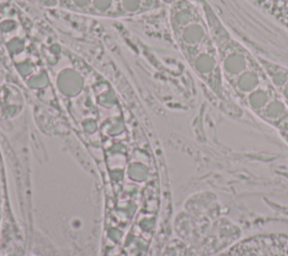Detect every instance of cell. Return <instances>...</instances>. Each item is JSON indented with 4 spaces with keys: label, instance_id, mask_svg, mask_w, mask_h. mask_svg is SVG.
Returning <instances> with one entry per match:
<instances>
[{
    "label": "cell",
    "instance_id": "cell-1",
    "mask_svg": "<svg viewBox=\"0 0 288 256\" xmlns=\"http://www.w3.org/2000/svg\"><path fill=\"white\" fill-rule=\"evenodd\" d=\"M219 48L222 76L230 96L288 142V109L260 56L225 26L206 0H199Z\"/></svg>",
    "mask_w": 288,
    "mask_h": 256
},
{
    "label": "cell",
    "instance_id": "cell-2",
    "mask_svg": "<svg viewBox=\"0 0 288 256\" xmlns=\"http://www.w3.org/2000/svg\"><path fill=\"white\" fill-rule=\"evenodd\" d=\"M171 28L189 67L214 96L229 101L222 76L219 48L201 5L192 0H175L170 9Z\"/></svg>",
    "mask_w": 288,
    "mask_h": 256
},
{
    "label": "cell",
    "instance_id": "cell-3",
    "mask_svg": "<svg viewBox=\"0 0 288 256\" xmlns=\"http://www.w3.org/2000/svg\"><path fill=\"white\" fill-rule=\"evenodd\" d=\"M84 12L100 17H127L125 0H88Z\"/></svg>",
    "mask_w": 288,
    "mask_h": 256
},
{
    "label": "cell",
    "instance_id": "cell-4",
    "mask_svg": "<svg viewBox=\"0 0 288 256\" xmlns=\"http://www.w3.org/2000/svg\"><path fill=\"white\" fill-rule=\"evenodd\" d=\"M288 30V0H248Z\"/></svg>",
    "mask_w": 288,
    "mask_h": 256
},
{
    "label": "cell",
    "instance_id": "cell-5",
    "mask_svg": "<svg viewBox=\"0 0 288 256\" xmlns=\"http://www.w3.org/2000/svg\"><path fill=\"white\" fill-rule=\"evenodd\" d=\"M262 64L273 79L276 88L278 89L279 93L283 98L284 102L288 109V67L279 64L277 62H274L269 59L260 56Z\"/></svg>",
    "mask_w": 288,
    "mask_h": 256
},
{
    "label": "cell",
    "instance_id": "cell-6",
    "mask_svg": "<svg viewBox=\"0 0 288 256\" xmlns=\"http://www.w3.org/2000/svg\"><path fill=\"white\" fill-rule=\"evenodd\" d=\"M287 144H288V142H287Z\"/></svg>",
    "mask_w": 288,
    "mask_h": 256
}]
</instances>
